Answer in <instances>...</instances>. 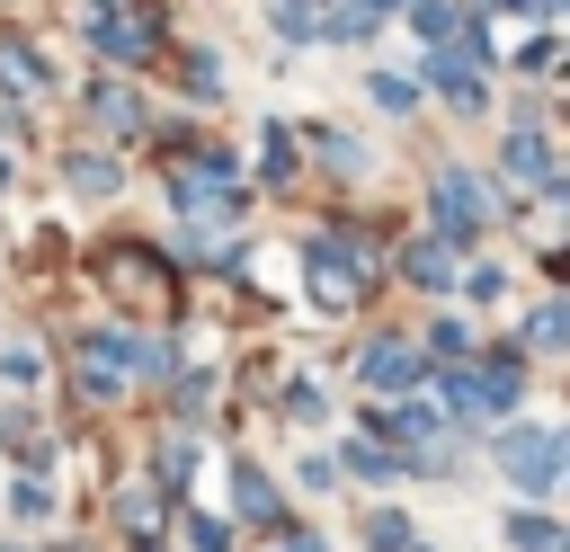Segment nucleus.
Returning a JSON list of instances; mask_svg holds the SVG:
<instances>
[{
    "instance_id": "obj_1",
    "label": "nucleus",
    "mask_w": 570,
    "mask_h": 552,
    "mask_svg": "<svg viewBox=\"0 0 570 552\" xmlns=\"http://www.w3.org/2000/svg\"><path fill=\"white\" fill-rule=\"evenodd\" d=\"M428 196H436V231H445V249H463V240L490 231V196H481V178H472L463 160H445Z\"/></svg>"
},
{
    "instance_id": "obj_2",
    "label": "nucleus",
    "mask_w": 570,
    "mask_h": 552,
    "mask_svg": "<svg viewBox=\"0 0 570 552\" xmlns=\"http://www.w3.org/2000/svg\"><path fill=\"white\" fill-rule=\"evenodd\" d=\"M303 267H312V294H321V312H338V303H356V285H365V249H356L347 231H312V249H303Z\"/></svg>"
},
{
    "instance_id": "obj_3",
    "label": "nucleus",
    "mask_w": 570,
    "mask_h": 552,
    "mask_svg": "<svg viewBox=\"0 0 570 552\" xmlns=\"http://www.w3.org/2000/svg\"><path fill=\"white\" fill-rule=\"evenodd\" d=\"M499 472H508L517 490H552V481H561V436H552V427H508V436H499Z\"/></svg>"
},
{
    "instance_id": "obj_4",
    "label": "nucleus",
    "mask_w": 570,
    "mask_h": 552,
    "mask_svg": "<svg viewBox=\"0 0 570 552\" xmlns=\"http://www.w3.org/2000/svg\"><path fill=\"white\" fill-rule=\"evenodd\" d=\"M356 383L365 392H410V383H428V356L410 338H365L356 347Z\"/></svg>"
},
{
    "instance_id": "obj_5",
    "label": "nucleus",
    "mask_w": 570,
    "mask_h": 552,
    "mask_svg": "<svg viewBox=\"0 0 570 552\" xmlns=\"http://www.w3.org/2000/svg\"><path fill=\"white\" fill-rule=\"evenodd\" d=\"M419 71H428V89H445L463 116H472V107H481V89H490V80H481V62H472V53H445V45H436Z\"/></svg>"
},
{
    "instance_id": "obj_6",
    "label": "nucleus",
    "mask_w": 570,
    "mask_h": 552,
    "mask_svg": "<svg viewBox=\"0 0 570 552\" xmlns=\"http://www.w3.org/2000/svg\"><path fill=\"white\" fill-rule=\"evenodd\" d=\"M80 365H89V392H125V374H134V338H125V329H98V338L80 347Z\"/></svg>"
},
{
    "instance_id": "obj_7",
    "label": "nucleus",
    "mask_w": 570,
    "mask_h": 552,
    "mask_svg": "<svg viewBox=\"0 0 570 552\" xmlns=\"http://www.w3.org/2000/svg\"><path fill=\"white\" fill-rule=\"evenodd\" d=\"M89 45L116 53V62H142L151 53V27H125V9H107V18H89Z\"/></svg>"
},
{
    "instance_id": "obj_8",
    "label": "nucleus",
    "mask_w": 570,
    "mask_h": 552,
    "mask_svg": "<svg viewBox=\"0 0 570 552\" xmlns=\"http://www.w3.org/2000/svg\"><path fill=\"white\" fill-rule=\"evenodd\" d=\"M401 9H410V36H419V45H454V36H472L454 0H401Z\"/></svg>"
},
{
    "instance_id": "obj_9",
    "label": "nucleus",
    "mask_w": 570,
    "mask_h": 552,
    "mask_svg": "<svg viewBox=\"0 0 570 552\" xmlns=\"http://www.w3.org/2000/svg\"><path fill=\"white\" fill-rule=\"evenodd\" d=\"M508 178H525V187H543V196L561 187V178H552V151H543L534 134H508Z\"/></svg>"
},
{
    "instance_id": "obj_10",
    "label": "nucleus",
    "mask_w": 570,
    "mask_h": 552,
    "mask_svg": "<svg viewBox=\"0 0 570 552\" xmlns=\"http://www.w3.org/2000/svg\"><path fill=\"white\" fill-rule=\"evenodd\" d=\"M232 499H240V516H249V525H276V490H267V472H258V463H240V472H232Z\"/></svg>"
},
{
    "instance_id": "obj_11",
    "label": "nucleus",
    "mask_w": 570,
    "mask_h": 552,
    "mask_svg": "<svg viewBox=\"0 0 570 552\" xmlns=\"http://www.w3.org/2000/svg\"><path fill=\"white\" fill-rule=\"evenodd\" d=\"M401 267H410L428 294H436V285H454V249H445V240H410V258H401Z\"/></svg>"
},
{
    "instance_id": "obj_12",
    "label": "nucleus",
    "mask_w": 570,
    "mask_h": 552,
    "mask_svg": "<svg viewBox=\"0 0 570 552\" xmlns=\"http://www.w3.org/2000/svg\"><path fill=\"white\" fill-rule=\"evenodd\" d=\"M508 543H517V552H561V525H552L543 507H517V516H508Z\"/></svg>"
},
{
    "instance_id": "obj_13",
    "label": "nucleus",
    "mask_w": 570,
    "mask_h": 552,
    "mask_svg": "<svg viewBox=\"0 0 570 552\" xmlns=\"http://www.w3.org/2000/svg\"><path fill=\"white\" fill-rule=\"evenodd\" d=\"M365 89H374V107H383V116H410V98H419V89H410L401 71H374Z\"/></svg>"
},
{
    "instance_id": "obj_14",
    "label": "nucleus",
    "mask_w": 570,
    "mask_h": 552,
    "mask_svg": "<svg viewBox=\"0 0 570 552\" xmlns=\"http://www.w3.org/2000/svg\"><path fill=\"white\" fill-rule=\"evenodd\" d=\"M365 543H374V552H410V516H401V507H383V516L365 525Z\"/></svg>"
},
{
    "instance_id": "obj_15",
    "label": "nucleus",
    "mask_w": 570,
    "mask_h": 552,
    "mask_svg": "<svg viewBox=\"0 0 570 552\" xmlns=\"http://www.w3.org/2000/svg\"><path fill=\"white\" fill-rule=\"evenodd\" d=\"M187 98H223V62L214 53H187Z\"/></svg>"
},
{
    "instance_id": "obj_16",
    "label": "nucleus",
    "mask_w": 570,
    "mask_h": 552,
    "mask_svg": "<svg viewBox=\"0 0 570 552\" xmlns=\"http://www.w3.org/2000/svg\"><path fill=\"white\" fill-rule=\"evenodd\" d=\"M267 178H294V134L267 125Z\"/></svg>"
},
{
    "instance_id": "obj_17",
    "label": "nucleus",
    "mask_w": 570,
    "mask_h": 552,
    "mask_svg": "<svg viewBox=\"0 0 570 552\" xmlns=\"http://www.w3.org/2000/svg\"><path fill=\"white\" fill-rule=\"evenodd\" d=\"M347 472H365V481H392L401 463H392V454H374V445H347Z\"/></svg>"
},
{
    "instance_id": "obj_18",
    "label": "nucleus",
    "mask_w": 570,
    "mask_h": 552,
    "mask_svg": "<svg viewBox=\"0 0 570 552\" xmlns=\"http://www.w3.org/2000/svg\"><path fill=\"white\" fill-rule=\"evenodd\" d=\"M321 151H330V169H365V151H356L347 134H321Z\"/></svg>"
},
{
    "instance_id": "obj_19",
    "label": "nucleus",
    "mask_w": 570,
    "mask_h": 552,
    "mask_svg": "<svg viewBox=\"0 0 570 552\" xmlns=\"http://www.w3.org/2000/svg\"><path fill=\"white\" fill-rule=\"evenodd\" d=\"M71 178H80V187H89V196H107V187H116V169H107V160H98V151H89V160H80V169H71Z\"/></svg>"
},
{
    "instance_id": "obj_20",
    "label": "nucleus",
    "mask_w": 570,
    "mask_h": 552,
    "mask_svg": "<svg viewBox=\"0 0 570 552\" xmlns=\"http://www.w3.org/2000/svg\"><path fill=\"white\" fill-rule=\"evenodd\" d=\"M525 338H534V347H561V303H543V312H534V329H525Z\"/></svg>"
},
{
    "instance_id": "obj_21",
    "label": "nucleus",
    "mask_w": 570,
    "mask_h": 552,
    "mask_svg": "<svg viewBox=\"0 0 570 552\" xmlns=\"http://www.w3.org/2000/svg\"><path fill=\"white\" fill-rule=\"evenodd\" d=\"M0 383H36V347H9L0 356Z\"/></svg>"
},
{
    "instance_id": "obj_22",
    "label": "nucleus",
    "mask_w": 570,
    "mask_h": 552,
    "mask_svg": "<svg viewBox=\"0 0 570 552\" xmlns=\"http://www.w3.org/2000/svg\"><path fill=\"white\" fill-rule=\"evenodd\" d=\"M196 552H232V543H223V525H214V516H196Z\"/></svg>"
},
{
    "instance_id": "obj_23",
    "label": "nucleus",
    "mask_w": 570,
    "mask_h": 552,
    "mask_svg": "<svg viewBox=\"0 0 570 552\" xmlns=\"http://www.w3.org/2000/svg\"><path fill=\"white\" fill-rule=\"evenodd\" d=\"M276 552H330V543H321V534H294V543H276Z\"/></svg>"
},
{
    "instance_id": "obj_24",
    "label": "nucleus",
    "mask_w": 570,
    "mask_h": 552,
    "mask_svg": "<svg viewBox=\"0 0 570 552\" xmlns=\"http://www.w3.org/2000/svg\"><path fill=\"white\" fill-rule=\"evenodd\" d=\"M0 187H9V160H0Z\"/></svg>"
}]
</instances>
